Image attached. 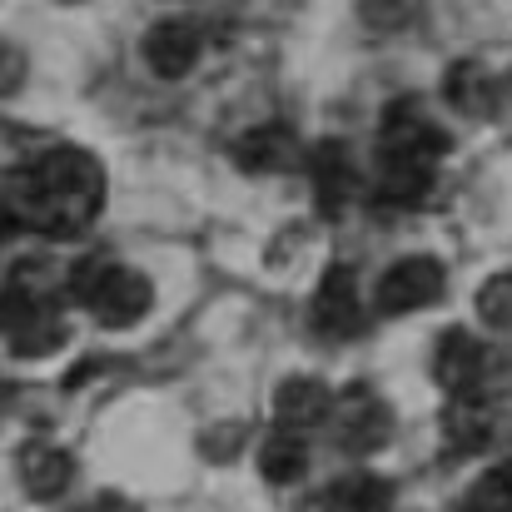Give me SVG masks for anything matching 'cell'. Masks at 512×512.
Listing matches in <instances>:
<instances>
[{
	"instance_id": "cell-1",
	"label": "cell",
	"mask_w": 512,
	"mask_h": 512,
	"mask_svg": "<svg viewBox=\"0 0 512 512\" xmlns=\"http://www.w3.org/2000/svg\"><path fill=\"white\" fill-rule=\"evenodd\" d=\"M5 219L40 229L50 239H75L90 229V219L105 204V165L90 150L55 145L25 174L5 184Z\"/></svg>"
},
{
	"instance_id": "cell-2",
	"label": "cell",
	"mask_w": 512,
	"mask_h": 512,
	"mask_svg": "<svg viewBox=\"0 0 512 512\" xmlns=\"http://www.w3.org/2000/svg\"><path fill=\"white\" fill-rule=\"evenodd\" d=\"M443 150V130L413 100H393L378 125V194L393 204H418L433 189Z\"/></svg>"
},
{
	"instance_id": "cell-3",
	"label": "cell",
	"mask_w": 512,
	"mask_h": 512,
	"mask_svg": "<svg viewBox=\"0 0 512 512\" xmlns=\"http://www.w3.org/2000/svg\"><path fill=\"white\" fill-rule=\"evenodd\" d=\"M70 334L60 294L40 264H15L0 284V339L20 358H45Z\"/></svg>"
},
{
	"instance_id": "cell-4",
	"label": "cell",
	"mask_w": 512,
	"mask_h": 512,
	"mask_svg": "<svg viewBox=\"0 0 512 512\" xmlns=\"http://www.w3.org/2000/svg\"><path fill=\"white\" fill-rule=\"evenodd\" d=\"M70 299L90 309L95 324L105 329H135L155 309V284L130 264H110L105 254H90L70 269Z\"/></svg>"
},
{
	"instance_id": "cell-5",
	"label": "cell",
	"mask_w": 512,
	"mask_h": 512,
	"mask_svg": "<svg viewBox=\"0 0 512 512\" xmlns=\"http://www.w3.org/2000/svg\"><path fill=\"white\" fill-rule=\"evenodd\" d=\"M388 433H393V413H388V403L373 388L353 383L343 398H334V438H339L343 453L368 458V453H378L388 443Z\"/></svg>"
},
{
	"instance_id": "cell-6",
	"label": "cell",
	"mask_w": 512,
	"mask_h": 512,
	"mask_svg": "<svg viewBox=\"0 0 512 512\" xmlns=\"http://www.w3.org/2000/svg\"><path fill=\"white\" fill-rule=\"evenodd\" d=\"M443 264L428 259V254H413V259H398L383 269L378 289H373V304L378 314H418L428 309L433 299H443Z\"/></svg>"
},
{
	"instance_id": "cell-7",
	"label": "cell",
	"mask_w": 512,
	"mask_h": 512,
	"mask_svg": "<svg viewBox=\"0 0 512 512\" xmlns=\"http://www.w3.org/2000/svg\"><path fill=\"white\" fill-rule=\"evenodd\" d=\"M309 319L324 339H353L363 329V294H358V274L348 264H329V274L319 279L314 289V304H309Z\"/></svg>"
},
{
	"instance_id": "cell-8",
	"label": "cell",
	"mask_w": 512,
	"mask_h": 512,
	"mask_svg": "<svg viewBox=\"0 0 512 512\" xmlns=\"http://www.w3.org/2000/svg\"><path fill=\"white\" fill-rule=\"evenodd\" d=\"M483 373H488V353H483V343L473 339L468 329H448L438 339V348H433V378L443 383L448 398H478Z\"/></svg>"
},
{
	"instance_id": "cell-9",
	"label": "cell",
	"mask_w": 512,
	"mask_h": 512,
	"mask_svg": "<svg viewBox=\"0 0 512 512\" xmlns=\"http://www.w3.org/2000/svg\"><path fill=\"white\" fill-rule=\"evenodd\" d=\"M204 40L189 20H155L150 35H145V65L160 75V80H184L199 60Z\"/></svg>"
},
{
	"instance_id": "cell-10",
	"label": "cell",
	"mask_w": 512,
	"mask_h": 512,
	"mask_svg": "<svg viewBox=\"0 0 512 512\" xmlns=\"http://www.w3.org/2000/svg\"><path fill=\"white\" fill-rule=\"evenodd\" d=\"M274 418H279V428L309 438L324 418H334V393L319 378H284L274 393Z\"/></svg>"
},
{
	"instance_id": "cell-11",
	"label": "cell",
	"mask_w": 512,
	"mask_h": 512,
	"mask_svg": "<svg viewBox=\"0 0 512 512\" xmlns=\"http://www.w3.org/2000/svg\"><path fill=\"white\" fill-rule=\"evenodd\" d=\"M15 468H20V483H25V493H30V498H40V503L60 498V493L70 488V478H75V463H70V453H65V448H55V443H25Z\"/></svg>"
},
{
	"instance_id": "cell-12",
	"label": "cell",
	"mask_w": 512,
	"mask_h": 512,
	"mask_svg": "<svg viewBox=\"0 0 512 512\" xmlns=\"http://www.w3.org/2000/svg\"><path fill=\"white\" fill-rule=\"evenodd\" d=\"M234 165L249 174H279L294 165V135L284 125H259L234 140Z\"/></svg>"
},
{
	"instance_id": "cell-13",
	"label": "cell",
	"mask_w": 512,
	"mask_h": 512,
	"mask_svg": "<svg viewBox=\"0 0 512 512\" xmlns=\"http://www.w3.org/2000/svg\"><path fill=\"white\" fill-rule=\"evenodd\" d=\"M324 512H388L393 508V483H383L378 473H348L324 493Z\"/></svg>"
},
{
	"instance_id": "cell-14",
	"label": "cell",
	"mask_w": 512,
	"mask_h": 512,
	"mask_svg": "<svg viewBox=\"0 0 512 512\" xmlns=\"http://www.w3.org/2000/svg\"><path fill=\"white\" fill-rule=\"evenodd\" d=\"M304 468H309V448H304V433H289V428H279V433H269L264 438V448H259V473L269 478V483H299L304 478Z\"/></svg>"
},
{
	"instance_id": "cell-15",
	"label": "cell",
	"mask_w": 512,
	"mask_h": 512,
	"mask_svg": "<svg viewBox=\"0 0 512 512\" xmlns=\"http://www.w3.org/2000/svg\"><path fill=\"white\" fill-rule=\"evenodd\" d=\"M309 170H314V189L324 204H343L353 189H358V170H353V155L343 150L339 140L334 145H319L309 155Z\"/></svg>"
},
{
	"instance_id": "cell-16",
	"label": "cell",
	"mask_w": 512,
	"mask_h": 512,
	"mask_svg": "<svg viewBox=\"0 0 512 512\" xmlns=\"http://www.w3.org/2000/svg\"><path fill=\"white\" fill-rule=\"evenodd\" d=\"M478 443H488V418L478 413V398H453V408H448V448L453 453H473Z\"/></svg>"
},
{
	"instance_id": "cell-17",
	"label": "cell",
	"mask_w": 512,
	"mask_h": 512,
	"mask_svg": "<svg viewBox=\"0 0 512 512\" xmlns=\"http://www.w3.org/2000/svg\"><path fill=\"white\" fill-rule=\"evenodd\" d=\"M463 512H512V463L508 468H488L463 493Z\"/></svg>"
},
{
	"instance_id": "cell-18",
	"label": "cell",
	"mask_w": 512,
	"mask_h": 512,
	"mask_svg": "<svg viewBox=\"0 0 512 512\" xmlns=\"http://www.w3.org/2000/svg\"><path fill=\"white\" fill-rule=\"evenodd\" d=\"M418 10H423V0H358L363 25H368V30H383V35L408 30V25L418 20Z\"/></svg>"
},
{
	"instance_id": "cell-19",
	"label": "cell",
	"mask_w": 512,
	"mask_h": 512,
	"mask_svg": "<svg viewBox=\"0 0 512 512\" xmlns=\"http://www.w3.org/2000/svg\"><path fill=\"white\" fill-rule=\"evenodd\" d=\"M448 100L453 105H463V110H473V115H483L488 105H493V90H488V80H483V70L478 65H458L453 75H448Z\"/></svg>"
},
{
	"instance_id": "cell-20",
	"label": "cell",
	"mask_w": 512,
	"mask_h": 512,
	"mask_svg": "<svg viewBox=\"0 0 512 512\" xmlns=\"http://www.w3.org/2000/svg\"><path fill=\"white\" fill-rule=\"evenodd\" d=\"M478 319L488 329H503V334L512 329V274H498L478 289Z\"/></svg>"
},
{
	"instance_id": "cell-21",
	"label": "cell",
	"mask_w": 512,
	"mask_h": 512,
	"mask_svg": "<svg viewBox=\"0 0 512 512\" xmlns=\"http://www.w3.org/2000/svg\"><path fill=\"white\" fill-rule=\"evenodd\" d=\"M20 80H25V60H20V50L0 45V95H10Z\"/></svg>"
}]
</instances>
